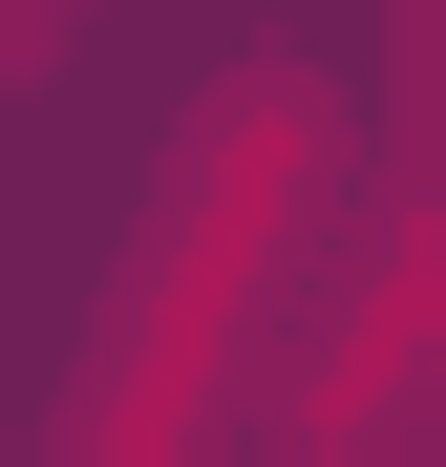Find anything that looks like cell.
I'll return each instance as SVG.
<instances>
[{"label": "cell", "instance_id": "obj_1", "mask_svg": "<svg viewBox=\"0 0 446 467\" xmlns=\"http://www.w3.org/2000/svg\"><path fill=\"white\" fill-rule=\"evenodd\" d=\"M297 192H319V86H234V107L192 128V171H171V255H149V297H128L107 404L64 425L43 467H192L213 382H234L255 297H276V255H297Z\"/></svg>", "mask_w": 446, "mask_h": 467}]
</instances>
